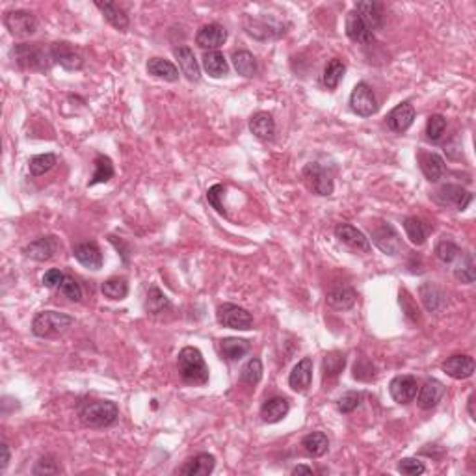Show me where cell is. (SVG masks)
I'll return each mask as SVG.
<instances>
[{
  "label": "cell",
  "mask_w": 476,
  "mask_h": 476,
  "mask_svg": "<svg viewBox=\"0 0 476 476\" xmlns=\"http://www.w3.org/2000/svg\"><path fill=\"white\" fill-rule=\"evenodd\" d=\"M13 56L19 67L32 71H48L51 69V48H43L42 43H19L13 47Z\"/></svg>",
  "instance_id": "4"
},
{
  "label": "cell",
  "mask_w": 476,
  "mask_h": 476,
  "mask_svg": "<svg viewBox=\"0 0 476 476\" xmlns=\"http://www.w3.org/2000/svg\"><path fill=\"white\" fill-rule=\"evenodd\" d=\"M64 277H66V274H62L60 270L53 268V270H48V272H45V275H43V285L47 286V289H58V286L62 285Z\"/></svg>",
  "instance_id": "54"
},
{
  "label": "cell",
  "mask_w": 476,
  "mask_h": 476,
  "mask_svg": "<svg viewBox=\"0 0 476 476\" xmlns=\"http://www.w3.org/2000/svg\"><path fill=\"white\" fill-rule=\"evenodd\" d=\"M374 376H376V372H374L372 363H370L369 359L361 357V359L356 363V367H354V378L361 381H370V380H374Z\"/></svg>",
  "instance_id": "51"
},
{
  "label": "cell",
  "mask_w": 476,
  "mask_h": 476,
  "mask_svg": "<svg viewBox=\"0 0 476 476\" xmlns=\"http://www.w3.org/2000/svg\"><path fill=\"white\" fill-rule=\"evenodd\" d=\"M223 194H226V186L214 185V186H210V188H208L207 199H208V203H210V207L214 208L218 214L227 216L226 207H223V205H221V201H220L221 197H223Z\"/></svg>",
  "instance_id": "50"
},
{
  "label": "cell",
  "mask_w": 476,
  "mask_h": 476,
  "mask_svg": "<svg viewBox=\"0 0 476 476\" xmlns=\"http://www.w3.org/2000/svg\"><path fill=\"white\" fill-rule=\"evenodd\" d=\"M75 324V318L58 311H42L32 320V333L43 339L64 335Z\"/></svg>",
  "instance_id": "3"
},
{
  "label": "cell",
  "mask_w": 476,
  "mask_h": 476,
  "mask_svg": "<svg viewBox=\"0 0 476 476\" xmlns=\"http://www.w3.org/2000/svg\"><path fill=\"white\" fill-rule=\"evenodd\" d=\"M441 369L454 380H467L475 374V359L470 356H450L446 357V361L441 365Z\"/></svg>",
  "instance_id": "19"
},
{
  "label": "cell",
  "mask_w": 476,
  "mask_h": 476,
  "mask_svg": "<svg viewBox=\"0 0 476 476\" xmlns=\"http://www.w3.org/2000/svg\"><path fill=\"white\" fill-rule=\"evenodd\" d=\"M227 39V30L221 24H205L199 28L196 34V43L201 48H208V51H218V48L226 43Z\"/></svg>",
  "instance_id": "17"
},
{
  "label": "cell",
  "mask_w": 476,
  "mask_h": 476,
  "mask_svg": "<svg viewBox=\"0 0 476 476\" xmlns=\"http://www.w3.org/2000/svg\"><path fill=\"white\" fill-rule=\"evenodd\" d=\"M73 255L82 266L89 268V270H101L102 268V253L99 246L93 244V242H84V244L75 246Z\"/></svg>",
  "instance_id": "25"
},
{
  "label": "cell",
  "mask_w": 476,
  "mask_h": 476,
  "mask_svg": "<svg viewBox=\"0 0 476 476\" xmlns=\"http://www.w3.org/2000/svg\"><path fill=\"white\" fill-rule=\"evenodd\" d=\"M399 470L402 473V475L416 476V475H423L424 470H426V467H424L423 461H419V459L404 458L399 464Z\"/></svg>",
  "instance_id": "52"
},
{
  "label": "cell",
  "mask_w": 476,
  "mask_h": 476,
  "mask_svg": "<svg viewBox=\"0 0 476 476\" xmlns=\"http://www.w3.org/2000/svg\"><path fill=\"white\" fill-rule=\"evenodd\" d=\"M335 237L339 238V242L348 246L350 250L363 251V253H367V251L370 250L369 238L365 237L359 229L350 226V223H340V226L335 227Z\"/></svg>",
  "instance_id": "15"
},
{
  "label": "cell",
  "mask_w": 476,
  "mask_h": 476,
  "mask_svg": "<svg viewBox=\"0 0 476 476\" xmlns=\"http://www.w3.org/2000/svg\"><path fill=\"white\" fill-rule=\"evenodd\" d=\"M93 164H95V172H93V177H91L88 186H95V185H101V183H108V181L113 177V164L108 156L97 155Z\"/></svg>",
  "instance_id": "40"
},
{
  "label": "cell",
  "mask_w": 476,
  "mask_h": 476,
  "mask_svg": "<svg viewBox=\"0 0 476 476\" xmlns=\"http://www.w3.org/2000/svg\"><path fill=\"white\" fill-rule=\"evenodd\" d=\"M357 294L351 286H335L327 292L326 302L329 307L337 311H348L356 305Z\"/></svg>",
  "instance_id": "28"
},
{
  "label": "cell",
  "mask_w": 476,
  "mask_h": 476,
  "mask_svg": "<svg viewBox=\"0 0 476 476\" xmlns=\"http://www.w3.org/2000/svg\"><path fill=\"white\" fill-rule=\"evenodd\" d=\"M51 56H53V62L64 67L66 71H78L84 67V58L69 43H53Z\"/></svg>",
  "instance_id": "13"
},
{
  "label": "cell",
  "mask_w": 476,
  "mask_h": 476,
  "mask_svg": "<svg viewBox=\"0 0 476 476\" xmlns=\"http://www.w3.org/2000/svg\"><path fill=\"white\" fill-rule=\"evenodd\" d=\"M216 320L220 326L238 329V331H248L253 327V316L250 311L235 304H221L216 311Z\"/></svg>",
  "instance_id": "5"
},
{
  "label": "cell",
  "mask_w": 476,
  "mask_h": 476,
  "mask_svg": "<svg viewBox=\"0 0 476 476\" xmlns=\"http://www.w3.org/2000/svg\"><path fill=\"white\" fill-rule=\"evenodd\" d=\"M302 446H304L305 452L313 458H322L329 448V441H327V435L324 432H311L304 437Z\"/></svg>",
  "instance_id": "35"
},
{
  "label": "cell",
  "mask_w": 476,
  "mask_h": 476,
  "mask_svg": "<svg viewBox=\"0 0 476 476\" xmlns=\"http://www.w3.org/2000/svg\"><path fill=\"white\" fill-rule=\"evenodd\" d=\"M304 181L309 186V190L316 196H331L335 190L333 178H331L329 172L316 162H311L304 167Z\"/></svg>",
  "instance_id": "7"
},
{
  "label": "cell",
  "mask_w": 476,
  "mask_h": 476,
  "mask_svg": "<svg viewBox=\"0 0 476 476\" xmlns=\"http://www.w3.org/2000/svg\"><path fill=\"white\" fill-rule=\"evenodd\" d=\"M350 108L351 112L361 116V118H370L378 112V101L372 88L367 82L356 84V88L350 95Z\"/></svg>",
  "instance_id": "8"
},
{
  "label": "cell",
  "mask_w": 476,
  "mask_h": 476,
  "mask_svg": "<svg viewBox=\"0 0 476 476\" xmlns=\"http://www.w3.org/2000/svg\"><path fill=\"white\" fill-rule=\"evenodd\" d=\"M292 475H313V469L307 465H298L292 469Z\"/></svg>",
  "instance_id": "56"
},
{
  "label": "cell",
  "mask_w": 476,
  "mask_h": 476,
  "mask_svg": "<svg viewBox=\"0 0 476 476\" xmlns=\"http://www.w3.org/2000/svg\"><path fill=\"white\" fill-rule=\"evenodd\" d=\"M311 383H313V359L311 357H304L292 369L291 376H289V385L296 393H307Z\"/></svg>",
  "instance_id": "16"
},
{
  "label": "cell",
  "mask_w": 476,
  "mask_h": 476,
  "mask_svg": "<svg viewBox=\"0 0 476 476\" xmlns=\"http://www.w3.org/2000/svg\"><path fill=\"white\" fill-rule=\"evenodd\" d=\"M419 296H421V302H423V305L426 307L428 313H439L446 305L445 291L439 285H435V283H424V285H421Z\"/></svg>",
  "instance_id": "23"
},
{
  "label": "cell",
  "mask_w": 476,
  "mask_h": 476,
  "mask_svg": "<svg viewBox=\"0 0 476 476\" xmlns=\"http://www.w3.org/2000/svg\"><path fill=\"white\" fill-rule=\"evenodd\" d=\"M346 36L350 37L351 42L363 43V45H370V43L374 42L372 30L363 23V19L359 17V13L356 10H351L346 15Z\"/></svg>",
  "instance_id": "21"
},
{
  "label": "cell",
  "mask_w": 476,
  "mask_h": 476,
  "mask_svg": "<svg viewBox=\"0 0 476 476\" xmlns=\"http://www.w3.org/2000/svg\"><path fill=\"white\" fill-rule=\"evenodd\" d=\"M147 73L156 78H162L166 82H177L178 69L173 66L170 60L164 58H151L147 62Z\"/></svg>",
  "instance_id": "33"
},
{
  "label": "cell",
  "mask_w": 476,
  "mask_h": 476,
  "mask_svg": "<svg viewBox=\"0 0 476 476\" xmlns=\"http://www.w3.org/2000/svg\"><path fill=\"white\" fill-rule=\"evenodd\" d=\"M177 369L183 381L188 385L201 387L208 383V367L205 363V357L194 346H186L178 351Z\"/></svg>",
  "instance_id": "2"
},
{
  "label": "cell",
  "mask_w": 476,
  "mask_h": 476,
  "mask_svg": "<svg viewBox=\"0 0 476 476\" xmlns=\"http://www.w3.org/2000/svg\"><path fill=\"white\" fill-rule=\"evenodd\" d=\"M250 131L251 134L262 142H268L272 140L275 134V121L274 118L268 112H257L251 116L250 119Z\"/></svg>",
  "instance_id": "27"
},
{
  "label": "cell",
  "mask_w": 476,
  "mask_h": 476,
  "mask_svg": "<svg viewBox=\"0 0 476 476\" xmlns=\"http://www.w3.org/2000/svg\"><path fill=\"white\" fill-rule=\"evenodd\" d=\"M413 121H415V108L408 101L396 104L385 118L387 127L393 132H396V134H402V132L408 131L413 125Z\"/></svg>",
  "instance_id": "12"
},
{
  "label": "cell",
  "mask_w": 476,
  "mask_h": 476,
  "mask_svg": "<svg viewBox=\"0 0 476 476\" xmlns=\"http://www.w3.org/2000/svg\"><path fill=\"white\" fill-rule=\"evenodd\" d=\"M58 250H60L58 238L53 237V235H47V237L37 238V240H34V242H30V244L24 246L23 253L28 257V259H32V261L45 262V261H51V259L58 253Z\"/></svg>",
  "instance_id": "11"
},
{
  "label": "cell",
  "mask_w": 476,
  "mask_h": 476,
  "mask_svg": "<svg viewBox=\"0 0 476 476\" xmlns=\"http://www.w3.org/2000/svg\"><path fill=\"white\" fill-rule=\"evenodd\" d=\"M145 311H147L149 315H162V313H166V311L172 309V302H170V298L164 294V292L158 289V286H149L147 291V296H145Z\"/></svg>",
  "instance_id": "32"
},
{
  "label": "cell",
  "mask_w": 476,
  "mask_h": 476,
  "mask_svg": "<svg viewBox=\"0 0 476 476\" xmlns=\"http://www.w3.org/2000/svg\"><path fill=\"white\" fill-rule=\"evenodd\" d=\"M372 242L380 248L385 255H399L402 251V240L391 223L381 221L380 226L372 231Z\"/></svg>",
  "instance_id": "10"
},
{
  "label": "cell",
  "mask_w": 476,
  "mask_h": 476,
  "mask_svg": "<svg viewBox=\"0 0 476 476\" xmlns=\"http://www.w3.org/2000/svg\"><path fill=\"white\" fill-rule=\"evenodd\" d=\"M289 410H291V404L289 400L281 399V396H275V399L266 400L261 408V419L262 423L275 424L283 421L286 415H289Z\"/></svg>",
  "instance_id": "26"
},
{
  "label": "cell",
  "mask_w": 476,
  "mask_h": 476,
  "mask_svg": "<svg viewBox=\"0 0 476 476\" xmlns=\"http://www.w3.org/2000/svg\"><path fill=\"white\" fill-rule=\"evenodd\" d=\"M56 162H58V158H56V155H53V153L32 156L28 162L30 175H32V177H42V175H45V173L51 172V170L56 166Z\"/></svg>",
  "instance_id": "41"
},
{
  "label": "cell",
  "mask_w": 476,
  "mask_h": 476,
  "mask_svg": "<svg viewBox=\"0 0 476 476\" xmlns=\"http://www.w3.org/2000/svg\"><path fill=\"white\" fill-rule=\"evenodd\" d=\"M4 26L13 37H30L37 32V19L26 10H12L4 15Z\"/></svg>",
  "instance_id": "6"
},
{
  "label": "cell",
  "mask_w": 476,
  "mask_h": 476,
  "mask_svg": "<svg viewBox=\"0 0 476 476\" xmlns=\"http://www.w3.org/2000/svg\"><path fill=\"white\" fill-rule=\"evenodd\" d=\"M473 404H475V396H470L469 399V415L475 419V410H473Z\"/></svg>",
  "instance_id": "57"
},
{
  "label": "cell",
  "mask_w": 476,
  "mask_h": 476,
  "mask_svg": "<svg viewBox=\"0 0 476 476\" xmlns=\"http://www.w3.org/2000/svg\"><path fill=\"white\" fill-rule=\"evenodd\" d=\"M60 465L54 461L53 458H42L36 464V467H34V475H56V473H60Z\"/></svg>",
  "instance_id": "53"
},
{
  "label": "cell",
  "mask_w": 476,
  "mask_h": 476,
  "mask_svg": "<svg viewBox=\"0 0 476 476\" xmlns=\"http://www.w3.org/2000/svg\"><path fill=\"white\" fill-rule=\"evenodd\" d=\"M251 345L244 339H237V337H227V339L220 340V351L221 356L226 357L227 361H238L250 351Z\"/></svg>",
  "instance_id": "34"
},
{
  "label": "cell",
  "mask_w": 476,
  "mask_h": 476,
  "mask_svg": "<svg viewBox=\"0 0 476 476\" xmlns=\"http://www.w3.org/2000/svg\"><path fill=\"white\" fill-rule=\"evenodd\" d=\"M446 129V119L441 113H434L430 116L428 123H426V138L430 142H439L441 136L445 134Z\"/></svg>",
  "instance_id": "46"
},
{
  "label": "cell",
  "mask_w": 476,
  "mask_h": 476,
  "mask_svg": "<svg viewBox=\"0 0 476 476\" xmlns=\"http://www.w3.org/2000/svg\"><path fill=\"white\" fill-rule=\"evenodd\" d=\"M400 307H402V311H404V315L410 318L411 322H419L421 320V311H419V307H416L415 300L410 296V292L405 291V289H402L400 291Z\"/></svg>",
  "instance_id": "48"
},
{
  "label": "cell",
  "mask_w": 476,
  "mask_h": 476,
  "mask_svg": "<svg viewBox=\"0 0 476 476\" xmlns=\"http://www.w3.org/2000/svg\"><path fill=\"white\" fill-rule=\"evenodd\" d=\"M432 197L441 207H454L456 210H465L473 201V194L459 185H443Z\"/></svg>",
  "instance_id": "9"
},
{
  "label": "cell",
  "mask_w": 476,
  "mask_h": 476,
  "mask_svg": "<svg viewBox=\"0 0 476 476\" xmlns=\"http://www.w3.org/2000/svg\"><path fill=\"white\" fill-rule=\"evenodd\" d=\"M101 292L108 300H125L129 294V283L123 277H110L101 285Z\"/></svg>",
  "instance_id": "42"
},
{
  "label": "cell",
  "mask_w": 476,
  "mask_h": 476,
  "mask_svg": "<svg viewBox=\"0 0 476 476\" xmlns=\"http://www.w3.org/2000/svg\"><path fill=\"white\" fill-rule=\"evenodd\" d=\"M216 467V458L212 454L201 452L194 458L186 459V464L178 469L181 475L186 476H208Z\"/></svg>",
  "instance_id": "22"
},
{
  "label": "cell",
  "mask_w": 476,
  "mask_h": 476,
  "mask_svg": "<svg viewBox=\"0 0 476 476\" xmlns=\"http://www.w3.org/2000/svg\"><path fill=\"white\" fill-rule=\"evenodd\" d=\"M419 391V383L413 376H396L389 383V393L393 396L396 404H410L413 402Z\"/></svg>",
  "instance_id": "14"
},
{
  "label": "cell",
  "mask_w": 476,
  "mask_h": 476,
  "mask_svg": "<svg viewBox=\"0 0 476 476\" xmlns=\"http://www.w3.org/2000/svg\"><path fill=\"white\" fill-rule=\"evenodd\" d=\"M0 452H2V461H0V470H4L10 464V458H12V452H10V446L6 443L0 445Z\"/></svg>",
  "instance_id": "55"
},
{
  "label": "cell",
  "mask_w": 476,
  "mask_h": 476,
  "mask_svg": "<svg viewBox=\"0 0 476 476\" xmlns=\"http://www.w3.org/2000/svg\"><path fill=\"white\" fill-rule=\"evenodd\" d=\"M345 73H346V66L342 64V60L333 58L329 64H327L326 69H324V77H322L324 86H326L327 89H335L337 86H339L340 80H342V77H345Z\"/></svg>",
  "instance_id": "39"
},
{
  "label": "cell",
  "mask_w": 476,
  "mask_h": 476,
  "mask_svg": "<svg viewBox=\"0 0 476 476\" xmlns=\"http://www.w3.org/2000/svg\"><path fill=\"white\" fill-rule=\"evenodd\" d=\"M240 380L244 381L246 385H257L262 380V363L259 357H251L250 361L242 367Z\"/></svg>",
  "instance_id": "44"
},
{
  "label": "cell",
  "mask_w": 476,
  "mask_h": 476,
  "mask_svg": "<svg viewBox=\"0 0 476 476\" xmlns=\"http://www.w3.org/2000/svg\"><path fill=\"white\" fill-rule=\"evenodd\" d=\"M419 166L421 172L424 173V177L428 178L430 183H437L445 177L446 164L443 161V156L437 153H428V151H421L419 153Z\"/></svg>",
  "instance_id": "18"
},
{
  "label": "cell",
  "mask_w": 476,
  "mask_h": 476,
  "mask_svg": "<svg viewBox=\"0 0 476 476\" xmlns=\"http://www.w3.org/2000/svg\"><path fill=\"white\" fill-rule=\"evenodd\" d=\"M232 66L238 75L244 78H251L257 75V60L250 51H237L232 53Z\"/></svg>",
  "instance_id": "36"
},
{
  "label": "cell",
  "mask_w": 476,
  "mask_h": 476,
  "mask_svg": "<svg viewBox=\"0 0 476 476\" xmlns=\"http://www.w3.org/2000/svg\"><path fill=\"white\" fill-rule=\"evenodd\" d=\"M361 400H363V394L356 393V391H348V393H345L337 400V410L340 413H351V411L359 408Z\"/></svg>",
  "instance_id": "49"
},
{
  "label": "cell",
  "mask_w": 476,
  "mask_h": 476,
  "mask_svg": "<svg viewBox=\"0 0 476 476\" xmlns=\"http://www.w3.org/2000/svg\"><path fill=\"white\" fill-rule=\"evenodd\" d=\"M346 367V356L340 354V351H331L324 357V363H322V370H324V380H331V378H337V376L345 370Z\"/></svg>",
  "instance_id": "38"
},
{
  "label": "cell",
  "mask_w": 476,
  "mask_h": 476,
  "mask_svg": "<svg viewBox=\"0 0 476 476\" xmlns=\"http://www.w3.org/2000/svg\"><path fill=\"white\" fill-rule=\"evenodd\" d=\"M58 291L62 296L69 298L71 302H80L82 300V286L78 285V281L75 277H71V275L64 277L62 285L58 286Z\"/></svg>",
  "instance_id": "47"
},
{
  "label": "cell",
  "mask_w": 476,
  "mask_h": 476,
  "mask_svg": "<svg viewBox=\"0 0 476 476\" xmlns=\"http://www.w3.org/2000/svg\"><path fill=\"white\" fill-rule=\"evenodd\" d=\"M95 6L101 10L104 19L112 24L113 28L119 30V32H127L129 24H131L129 23V15L116 2H95Z\"/></svg>",
  "instance_id": "30"
},
{
  "label": "cell",
  "mask_w": 476,
  "mask_h": 476,
  "mask_svg": "<svg viewBox=\"0 0 476 476\" xmlns=\"http://www.w3.org/2000/svg\"><path fill=\"white\" fill-rule=\"evenodd\" d=\"M119 416L118 405L112 400H84L78 405V419L88 428H108Z\"/></svg>",
  "instance_id": "1"
},
{
  "label": "cell",
  "mask_w": 476,
  "mask_h": 476,
  "mask_svg": "<svg viewBox=\"0 0 476 476\" xmlns=\"http://www.w3.org/2000/svg\"><path fill=\"white\" fill-rule=\"evenodd\" d=\"M175 58L178 62V67L190 82H197L201 78V69H199V64H197L196 54L190 47H177L173 51Z\"/></svg>",
  "instance_id": "24"
},
{
  "label": "cell",
  "mask_w": 476,
  "mask_h": 476,
  "mask_svg": "<svg viewBox=\"0 0 476 476\" xmlns=\"http://www.w3.org/2000/svg\"><path fill=\"white\" fill-rule=\"evenodd\" d=\"M454 277H456L458 281H461V283H465V285L475 283L476 270H475V259H473V253H465V255L461 257V261H459L458 266L454 268Z\"/></svg>",
  "instance_id": "43"
},
{
  "label": "cell",
  "mask_w": 476,
  "mask_h": 476,
  "mask_svg": "<svg viewBox=\"0 0 476 476\" xmlns=\"http://www.w3.org/2000/svg\"><path fill=\"white\" fill-rule=\"evenodd\" d=\"M356 12L359 13V17L363 19V23L367 24L372 32L381 28V24H383V12H381L380 2H374V0L359 2L356 6Z\"/></svg>",
  "instance_id": "29"
},
{
  "label": "cell",
  "mask_w": 476,
  "mask_h": 476,
  "mask_svg": "<svg viewBox=\"0 0 476 476\" xmlns=\"http://www.w3.org/2000/svg\"><path fill=\"white\" fill-rule=\"evenodd\" d=\"M459 255H461V250H459V246L454 244L452 240H441L439 244L435 246V257L445 264L456 261Z\"/></svg>",
  "instance_id": "45"
},
{
  "label": "cell",
  "mask_w": 476,
  "mask_h": 476,
  "mask_svg": "<svg viewBox=\"0 0 476 476\" xmlns=\"http://www.w3.org/2000/svg\"><path fill=\"white\" fill-rule=\"evenodd\" d=\"M405 235L415 246H423L430 235V226L421 218H405L404 220Z\"/></svg>",
  "instance_id": "37"
},
{
  "label": "cell",
  "mask_w": 476,
  "mask_h": 476,
  "mask_svg": "<svg viewBox=\"0 0 476 476\" xmlns=\"http://www.w3.org/2000/svg\"><path fill=\"white\" fill-rule=\"evenodd\" d=\"M445 394V385L435 378H428L424 381L423 387L419 389V396H416V404L421 410H432L439 404L441 399Z\"/></svg>",
  "instance_id": "20"
},
{
  "label": "cell",
  "mask_w": 476,
  "mask_h": 476,
  "mask_svg": "<svg viewBox=\"0 0 476 476\" xmlns=\"http://www.w3.org/2000/svg\"><path fill=\"white\" fill-rule=\"evenodd\" d=\"M203 69L212 78H220L229 73V64L220 51H208L203 54Z\"/></svg>",
  "instance_id": "31"
}]
</instances>
